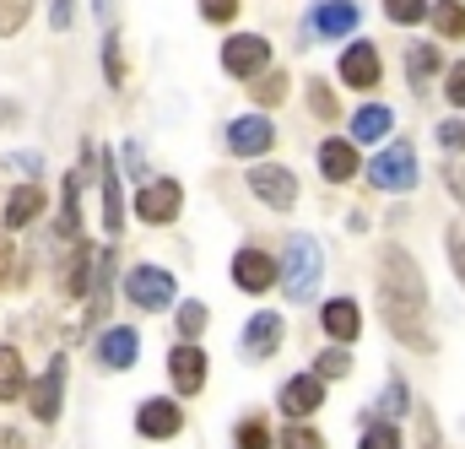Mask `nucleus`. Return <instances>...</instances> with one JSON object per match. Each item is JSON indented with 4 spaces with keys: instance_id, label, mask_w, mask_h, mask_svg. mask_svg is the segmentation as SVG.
Listing matches in <instances>:
<instances>
[{
    "instance_id": "nucleus-34",
    "label": "nucleus",
    "mask_w": 465,
    "mask_h": 449,
    "mask_svg": "<svg viewBox=\"0 0 465 449\" xmlns=\"http://www.w3.org/2000/svg\"><path fill=\"white\" fill-rule=\"evenodd\" d=\"M439 146H444V152H465V125L460 119H444V125H439Z\"/></svg>"
},
{
    "instance_id": "nucleus-30",
    "label": "nucleus",
    "mask_w": 465,
    "mask_h": 449,
    "mask_svg": "<svg viewBox=\"0 0 465 449\" xmlns=\"http://www.w3.org/2000/svg\"><path fill=\"white\" fill-rule=\"evenodd\" d=\"M254 98L260 104H282L287 98V76L276 71V76H254Z\"/></svg>"
},
{
    "instance_id": "nucleus-10",
    "label": "nucleus",
    "mask_w": 465,
    "mask_h": 449,
    "mask_svg": "<svg viewBox=\"0 0 465 449\" xmlns=\"http://www.w3.org/2000/svg\"><path fill=\"white\" fill-rule=\"evenodd\" d=\"M357 27V0H325L309 11V38H341Z\"/></svg>"
},
{
    "instance_id": "nucleus-7",
    "label": "nucleus",
    "mask_w": 465,
    "mask_h": 449,
    "mask_svg": "<svg viewBox=\"0 0 465 449\" xmlns=\"http://www.w3.org/2000/svg\"><path fill=\"white\" fill-rule=\"evenodd\" d=\"M179 201H184V195H179V185H173V179L141 185V195H135V217L163 227V223H173V217H179Z\"/></svg>"
},
{
    "instance_id": "nucleus-6",
    "label": "nucleus",
    "mask_w": 465,
    "mask_h": 449,
    "mask_svg": "<svg viewBox=\"0 0 465 449\" xmlns=\"http://www.w3.org/2000/svg\"><path fill=\"white\" fill-rule=\"evenodd\" d=\"M249 190H254L265 206H276V212H287V206L298 201V179H292L287 168H271V163H254V168H249Z\"/></svg>"
},
{
    "instance_id": "nucleus-42",
    "label": "nucleus",
    "mask_w": 465,
    "mask_h": 449,
    "mask_svg": "<svg viewBox=\"0 0 465 449\" xmlns=\"http://www.w3.org/2000/svg\"><path fill=\"white\" fill-rule=\"evenodd\" d=\"M422 449H444V439H439V423L422 412Z\"/></svg>"
},
{
    "instance_id": "nucleus-43",
    "label": "nucleus",
    "mask_w": 465,
    "mask_h": 449,
    "mask_svg": "<svg viewBox=\"0 0 465 449\" xmlns=\"http://www.w3.org/2000/svg\"><path fill=\"white\" fill-rule=\"evenodd\" d=\"M49 22H54V27H65V22H71V0H54V11H49Z\"/></svg>"
},
{
    "instance_id": "nucleus-9",
    "label": "nucleus",
    "mask_w": 465,
    "mask_h": 449,
    "mask_svg": "<svg viewBox=\"0 0 465 449\" xmlns=\"http://www.w3.org/2000/svg\"><path fill=\"white\" fill-rule=\"evenodd\" d=\"M60 401H65V357H54L44 368V379L33 384V417L38 423H54L60 417Z\"/></svg>"
},
{
    "instance_id": "nucleus-25",
    "label": "nucleus",
    "mask_w": 465,
    "mask_h": 449,
    "mask_svg": "<svg viewBox=\"0 0 465 449\" xmlns=\"http://www.w3.org/2000/svg\"><path fill=\"white\" fill-rule=\"evenodd\" d=\"M428 16H433V27H439L444 38H465V5L439 0V5H428Z\"/></svg>"
},
{
    "instance_id": "nucleus-8",
    "label": "nucleus",
    "mask_w": 465,
    "mask_h": 449,
    "mask_svg": "<svg viewBox=\"0 0 465 449\" xmlns=\"http://www.w3.org/2000/svg\"><path fill=\"white\" fill-rule=\"evenodd\" d=\"M271 141H276V130H271V119H260V114H243V119L228 125V146L238 157H260V152H271Z\"/></svg>"
},
{
    "instance_id": "nucleus-13",
    "label": "nucleus",
    "mask_w": 465,
    "mask_h": 449,
    "mask_svg": "<svg viewBox=\"0 0 465 449\" xmlns=\"http://www.w3.org/2000/svg\"><path fill=\"white\" fill-rule=\"evenodd\" d=\"M179 423H184V412H179L173 401H146V406L135 412V428H141L146 439H173Z\"/></svg>"
},
{
    "instance_id": "nucleus-40",
    "label": "nucleus",
    "mask_w": 465,
    "mask_h": 449,
    "mask_svg": "<svg viewBox=\"0 0 465 449\" xmlns=\"http://www.w3.org/2000/svg\"><path fill=\"white\" fill-rule=\"evenodd\" d=\"M444 179H450V190L460 195V206H465V163H444Z\"/></svg>"
},
{
    "instance_id": "nucleus-11",
    "label": "nucleus",
    "mask_w": 465,
    "mask_h": 449,
    "mask_svg": "<svg viewBox=\"0 0 465 449\" xmlns=\"http://www.w3.org/2000/svg\"><path fill=\"white\" fill-rule=\"evenodd\" d=\"M232 282H238L243 293H265V287L276 282V260H271L265 249H238V260H232Z\"/></svg>"
},
{
    "instance_id": "nucleus-38",
    "label": "nucleus",
    "mask_w": 465,
    "mask_h": 449,
    "mask_svg": "<svg viewBox=\"0 0 465 449\" xmlns=\"http://www.w3.org/2000/svg\"><path fill=\"white\" fill-rule=\"evenodd\" d=\"M309 104H314V114H325V119L336 114V98H331V87H320V82L309 87Z\"/></svg>"
},
{
    "instance_id": "nucleus-37",
    "label": "nucleus",
    "mask_w": 465,
    "mask_h": 449,
    "mask_svg": "<svg viewBox=\"0 0 465 449\" xmlns=\"http://www.w3.org/2000/svg\"><path fill=\"white\" fill-rule=\"evenodd\" d=\"M238 444H243V449H271V439H265V428H260V423H243V428H238Z\"/></svg>"
},
{
    "instance_id": "nucleus-19",
    "label": "nucleus",
    "mask_w": 465,
    "mask_h": 449,
    "mask_svg": "<svg viewBox=\"0 0 465 449\" xmlns=\"http://www.w3.org/2000/svg\"><path fill=\"white\" fill-rule=\"evenodd\" d=\"M38 212H44V190H38V185H22V190H11V201H5V227H27Z\"/></svg>"
},
{
    "instance_id": "nucleus-3",
    "label": "nucleus",
    "mask_w": 465,
    "mask_h": 449,
    "mask_svg": "<svg viewBox=\"0 0 465 449\" xmlns=\"http://www.w3.org/2000/svg\"><path fill=\"white\" fill-rule=\"evenodd\" d=\"M223 65H228V76H238V82H254L271 65V44L260 33H232L228 44H223Z\"/></svg>"
},
{
    "instance_id": "nucleus-27",
    "label": "nucleus",
    "mask_w": 465,
    "mask_h": 449,
    "mask_svg": "<svg viewBox=\"0 0 465 449\" xmlns=\"http://www.w3.org/2000/svg\"><path fill=\"white\" fill-rule=\"evenodd\" d=\"M406 406H411V395H406V384H390V390L379 395V417H373V423H395V417H401Z\"/></svg>"
},
{
    "instance_id": "nucleus-21",
    "label": "nucleus",
    "mask_w": 465,
    "mask_h": 449,
    "mask_svg": "<svg viewBox=\"0 0 465 449\" xmlns=\"http://www.w3.org/2000/svg\"><path fill=\"white\" fill-rule=\"evenodd\" d=\"M27 390V368H22V352L16 346H0V401H16Z\"/></svg>"
},
{
    "instance_id": "nucleus-4",
    "label": "nucleus",
    "mask_w": 465,
    "mask_h": 449,
    "mask_svg": "<svg viewBox=\"0 0 465 449\" xmlns=\"http://www.w3.org/2000/svg\"><path fill=\"white\" fill-rule=\"evenodd\" d=\"M368 179H373L379 190H411V185H417V152H411L406 141L384 146V152L368 163Z\"/></svg>"
},
{
    "instance_id": "nucleus-39",
    "label": "nucleus",
    "mask_w": 465,
    "mask_h": 449,
    "mask_svg": "<svg viewBox=\"0 0 465 449\" xmlns=\"http://www.w3.org/2000/svg\"><path fill=\"white\" fill-rule=\"evenodd\" d=\"M444 87H450V104H455V109H465V65H455V71H450V82H444Z\"/></svg>"
},
{
    "instance_id": "nucleus-32",
    "label": "nucleus",
    "mask_w": 465,
    "mask_h": 449,
    "mask_svg": "<svg viewBox=\"0 0 465 449\" xmlns=\"http://www.w3.org/2000/svg\"><path fill=\"white\" fill-rule=\"evenodd\" d=\"M282 449H325V439H320L314 428H303V423H292V428L282 434Z\"/></svg>"
},
{
    "instance_id": "nucleus-12",
    "label": "nucleus",
    "mask_w": 465,
    "mask_h": 449,
    "mask_svg": "<svg viewBox=\"0 0 465 449\" xmlns=\"http://www.w3.org/2000/svg\"><path fill=\"white\" fill-rule=\"evenodd\" d=\"M168 374H173L179 390L195 395V390L206 384V352H201V346H173V352H168Z\"/></svg>"
},
{
    "instance_id": "nucleus-35",
    "label": "nucleus",
    "mask_w": 465,
    "mask_h": 449,
    "mask_svg": "<svg viewBox=\"0 0 465 449\" xmlns=\"http://www.w3.org/2000/svg\"><path fill=\"white\" fill-rule=\"evenodd\" d=\"M201 16L206 22H232L238 16V0H201Z\"/></svg>"
},
{
    "instance_id": "nucleus-45",
    "label": "nucleus",
    "mask_w": 465,
    "mask_h": 449,
    "mask_svg": "<svg viewBox=\"0 0 465 449\" xmlns=\"http://www.w3.org/2000/svg\"><path fill=\"white\" fill-rule=\"evenodd\" d=\"M0 449H22V439L16 434H0Z\"/></svg>"
},
{
    "instance_id": "nucleus-16",
    "label": "nucleus",
    "mask_w": 465,
    "mask_h": 449,
    "mask_svg": "<svg viewBox=\"0 0 465 449\" xmlns=\"http://www.w3.org/2000/svg\"><path fill=\"white\" fill-rule=\"evenodd\" d=\"M320 401H325V384H320L314 374H303V379H292V384L282 390V412H287V417H309V412H320Z\"/></svg>"
},
{
    "instance_id": "nucleus-29",
    "label": "nucleus",
    "mask_w": 465,
    "mask_h": 449,
    "mask_svg": "<svg viewBox=\"0 0 465 449\" xmlns=\"http://www.w3.org/2000/svg\"><path fill=\"white\" fill-rule=\"evenodd\" d=\"M384 11H390V22L411 27V22H422V16H428V0H384Z\"/></svg>"
},
{
    "instance_id": "nucleus-41",
    "label": "nucleus",
    "mask_w": 465,
    "mask_h": 449,
    "mask_svg": "<svg viewBox=\"0 0 465 449\" xmlns=\"http://www.w3.org/2000/svg\"><path fill=\"white\" fill-rule=\"evenodd\" d=\"M104 49H109V82L119 87V82H124V65H119V38H114V33H109V44H104Z\"/></svg>"
},
{
    "instance_id": "nucleus-23",
    "label": "nucleus",
    "mask_w": 465,
    "mask_h": 449,
    "mask_svg": "<svg viewBox=\"0 0 465 449\" xmlns=\"http://www.w3.org/2000/svg\"><path fill=\"white\" fill-rule=\"evenodd\" d=\"M98 190H104V233H119V185H114L109 157L98 163Z\"/></svg>"
},
{
    "instance_id": "nucleus-44",
    "label": "nucleus",
    "mask_w": 465,
    "mask_h": 449,
    "mask_svg": "<svg viewBox=\"0 0 465 449\" xmlns=\"http://www.w3.org/2000/svg\"><path fill=\"white\" fill-rule=\"evenodd\" d=\"M11 254H16V249H11V244L0 238V282H11Z\"/></svg>"
},
{
    "instance_id": "nucleus-18",
    "label": "nucleus",
    "mask_w": 465,
    "mask_h": 449,
    "mask_svg": "<svg viewBox=\"0 0 465 449\" xmlns=\"http://www.w3.org/2000/svg\"><path fill=\"white\" fill-rule=\"evenodd\" d=\"M320 174L336 179V185H347L351 174H357V152H351V141H325V146H320Z\"/></svg>"
},
{
    "instance_id": "nucleus-17",
    "label": "nucleus",
    "mask_w": 465,
    "mask_h": 449,
    "mask_svg": "<svg viewBox=\"0 0 465 449\" xmlns=\"http://www.w3.org/2000/svg\"><path fill=\"white\" fill-rule=\"evenodd\" d=\"M98 363H104V368H130V363H135V331H130V325L104 331V336H98Z\"/></svg>"
},
{
    "instance_id": "nucleus-14",
    "label": "nucleus",
    "mask_w": 465,
    "mask_h": 449,
    "mask_svg": "<svg viewBox=\"0 0 465 449\" xmlns=\"http://www.w3.org/2000/svg\"><path fill=\"white\" fill-rule=\"evenodd\" d=\"M341 82L347 87H379V49L373 44H351L341 55Z\"/></svg>"
},
{
    "instance_id": "nucleus-15",
    "label": "nucleus",
    "mask_w": 465,
    "mask_h": 449,
    "mask_svg": "<svg viewBox=\"0 0 465 449\" xmlns=\"http://www.w3.org/2000/svg\"><path fill=\"white\" fill-rule=\"evenodd\" d=\"M287 336V325H282V314H254L249 325H243V352L249 357H271L276 346Z\"/></svg>"
},
{
    "instance_id": "nucleus-33",
    "label": "nucleus",
    "mask_w": 465,
    "mask_h": 449,
    "mask_svg": "<svg viewBox=\"0 0 465 449\" xmlns=\"http://www.w3.org/2000/svg\"><path fill=\"white\" fill-rule=\"evenodd\" d=\"M179 331L184 336H201L206 331V304H179Z\"/></svg>"
},
{
    "instance_id": "nucleus-1",
    "label": "nucleus",
    "mask_w": 465,
    "mask_h": 449,
    "mask_svg": "<svg viewBox=\"0 0 465 449\" xmlns=\"http://www.w3.org/2000/svg\"><path fill=\"white\" fill-rule=\"evenodd\" d=\"M379 314L401 341H411L417 352H433V331H428V287L422 271L406 249H384L379 254Z\"/></svg>"
},
{
    "instance_id": "nucleus-31",
    "label": "nucleus",
    "mask_w": 465,
    "mask_h": 449,
    "mask_svg": "<svg viewBox=\"0 0 465 449\" xmlns=\"http://www.w3.org/2000/svg\"><path fill=\"white\" fill-rule=\"evenodd\" d=\"M27 11H33V0H0V33H16L27 22Z\"/></svg>"
},
{
    "instance_id": "nucleus-5",
    "label": "nucleus",
    "mask_w": 465,
    "mask_h": 449,
    "mask_svg": "<svg viewBox=\"0 0 465 449\" xmlns=\"http://www.w3.org/2000/svg\"><path fill=\"white\" fill-rule=\"evenodd\" d=\"M124 293H130V304H135V309L157 314V309H168V304H173V276H168V271H157V265H135V271L124 276Z\"/></svg>"
},
{
    "instance_id": "nucleus-20",
    "label": "nucleus",
    "mask_w": 465,
    "mask_h": 449,
    "mask_svg": "<svg viewBox=\"0 0 465 449\" xmlns=\"http://www.w3.org/2000/svg\"><path fill=\"white\" fill-rule=\"evenodd\" d=\"M390 125H395V114L384 104H368L351 114V141H379V135H390Z\"/></svg>"
},
{
    "instance_id": "nucleus-2",
    "label": "nucleus",
    "mask_w": 465,
    "mask_h": 449,
    "mask_svg": "<svg viewBox=\"0 0 465 449\" xmlns=\"http://www.w3.org/2000/svg\"><path fill=\"white\" fill-rule=\"evenodd\" d=\"M282 287H287V298H298V304H309L314 293H320V271H325V260H320V244L309 238V233H292L287 238V249H282Z\"/></svg>"
},
{
    "instance_id": "nucleus-26",
    "label": "nucleus",
    "mask_w": 465,
    "mask_h": 449,
    "mask_svg": "<svg viewBox=\"0 0 465 449\" xmlns=\"http://www.w3.org/2000/svg\"><path fill=\"white\" fill-rule=\"evenodd\" d=\"M362 449H401V428L368 417V428H362Z\"/></svg>"
},
{
    "instance_id": "nucleus-28",
    "label": "nucleus",
    "mask_w": 465,
    "mask_h": 449,
    "mask_svg": "<svg viewBox=\"0 0 465 449\" xmlns=\"http://www.w3.org/2000/svg\"><path fill=\"white\" fill-rule=\"evenodd\" d=\"M347 368H351V357L341 352V346H331V352H320V357H314V379H341Z\"/></svg>"
},
{
    "instance_id": "nucleus-36",
    "label": "nucleus",
    "mask_w": 465,
    "mask_h": 449,
    "mask_svg": "<svg viewBox=\"0 0 465 449\" xmlns=\"http://www.w3.org/2000/svg\"><path fill=\"white\" fill-rule=\"evenodd\" d=\"M450 260H455V271H460V282H465V227H450Z\"/></svg>"
},
{
    "instance_id": "nucleus-22",
    "label": "nucleus",
    "mask_w": 465,
    "mask_h": 449,
    "mask_svg": "<svg viewBox=\"0 0 465 449\" xmlns=\"http://www.w3.org/2000/svg\"><path fill=\"white\" fill-rule=\"evenodd\" d=\"M357 325H362V320H357V304H351V298L325 304V331H331L336 341H351V336H357Z\"/></svg>"
},
{
    "instance_id": "nucleus-24",
    "label": "nucleus",
    "mask_w": 465,
    "mask_h": 449,
    "mask_svg": "<svg viewBox=\"0 0 465 449\" xmlns=\"http://www.w3.org/2000/svg\"><path fill=\"white\" fill-rule=\"evenodd\" d=\"M406 71H411V82H417V87H422V82H433V76H439V49L411 44V49H406Z\"/></svg>"
}]
</instances>
